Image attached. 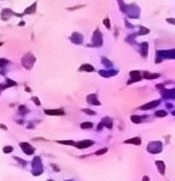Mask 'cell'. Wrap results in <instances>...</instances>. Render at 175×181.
<instances>
[{
  "label": "cell",
  "instance_id": "obj_19",
  "mask_svg": "<svg viewBox=\"0 0 175 181\" xmlns=\"http://www.w3.org/2000/svg\"><path fill=\"white\" fill-rule=\"evenodd\" d=\"M143 75H144V78L146 79H155L160 76L158 73H149V72H143Z\"/></svg>",
  "mask_w": 175,
  "mask_h": 181
},
{
  "label": "cell",
  "instance_id": "obj_26",
  "mask_svg": "<svg viewBox=\"0 0 175 181\" xmlns=\"http://www.w3.org/2000/svg\"><path fill=\"white\" fill-rule=\"evenodd\" d=\"M58 143H60V144H65V145H76V143L72 141V140H60V141H58Z\"/></svg>",
  "mask_w": 175,
  "mask_h": 181
},
{
  "label": "cell",
  "instance_id": "obj_36",
  "mask_svg": "<svg viewBox=\"0 0 175 181\" xmlns=\"http://www.w3.org/2000/svg\"><path fill=\"white\" fill-rule=\"evenodd\" d=\"M143 181H149V177H148V176H144V177H143Z\"/></svg>",
  "mask_w": 175,
  "mask_h": 181
},
{
  "label": "cell",
  "instance_id": "obj_28",
  "mask_svg": "<svg viewBox=\"0 0 175 181\" xmlns=\"http://www.w3.org/2000/svg\"><path fill=\"white\" fill-rule=\"evenodd\" d=\"M103 24L106 25V28H107V29H110V28H112V26H110V22H109V18H104Z\"/></svg>",
  "mask_w": 175,
  "mask_h": 181
},
{
  "label": "cell",
  "instance_id": "obj_35",
  "mask_svg": "<svg viewBox=\"0 0 175 181\" xmlns=\"http://www.w3.org/2000/svg\"><path fill=\"white\" fill-rule=\"evenodd\" d=\"M125 24H126V25H127V26H128V28H132V25H131V24H130V23H128V22H127V19H126V21H125Z\"/></svg>",
  "mask_w": 175,
  "mask_h": 181
},
{
  "label": "cell",
  "instance_id": "obj_17",
  "mask_svg": "<svg viewBox=\"0 0 175 181\" xmlns=\"http://www.w3.org/2000/svg\"><path fill=\"white\" fill-rule=\"evenodd\" d=\"M118 73V71H100V75L101 76H103V77H110V76H113V75H116Z\"/></svg>",
  "mask_w": 175,
  "mask_h": 181
},
{
  "label": "cell",
  "instance_id": "obj_8",
  "mask_svg": "<svg viewBox=\"0 0 175 181\" xmlns=\"http://www.w3.org/2000/svg\"><path fill=\"white\" fill-rule=\"evenodd\" d=\"M161 103V101L160 100H156V101H152V102H149V103H146L145 106H142L140 107V109L142 110H146V109H151V108H153V107H156V106H158Z\"/></svg>",
  "mask_w": 175,
  "mask_h": 181
},
{
  "label": "cell",
  "instance_id": "obj_16",
  "mask_svg": "<svg viewBox=\"0 0 175 181\" xmlns=\"http://www.w3.org/2000/svg\"><path fill=\"white\" fill-rule=\"evenodd\" d=\"M36 6H37V4L36 3H34L31 6H29L25 11H24V13L23 14H30V13H34V12H36Z\"/></svg>",
  "mask_w": 175,
  "mask_h": 181
},
{
  "label": "cell",
  "instance_id": "obj_39",
  "mask_svg": "<svg viewBox=\"0 0 175 181\" xmlns=\"http://www.w3.org/2000/svg\"><path fill=\"white\" fill-rule=\"evenodd\" d=\"M173 114H174V115H175V112H173Z\"/></svg>",
  "mask_w": 175,
  "mask_h": 181
},
{
  "label": "cell",
  "instance_id": "obj_1",
  "mask_svg": "<svg viewBox=\"0 0 175 181\" xmlns=\"http://www.w3.org/2000/svg\"><path fill=\"white\" fill-rule=\"evenodd\" d=\"M126 13L128 14L130 18H134V19H137V18L139 17L140 10H139V7L135 5V4H131V5H127Z\"/></svg>",
  "mask_w": 175,
  "mask_h": 181
},
{
  "label": "cell",
  "instance_id": "obj_24",
  "mask_svg": "<svg viewBox=\"0 0 175 181\" xmlns=\"http://www.w3.org/2000/svg\"><path fill=\"white\" fill-rule=\"evenodd\" d=\"M118 1H119L120 10H121L122 12H126V10H127V5H125V4H124V0H118Z\"/></svg>",
  "mask_w": 175,
  "mask_h": 181
},
{
  "label": "cell",
  "instance_id": "obj_33",
  "mask_svg": "<svg viewBox=\"0 0 175 181\" xmlns=\"http://www.w3.org/2000/svg\"><path fill=\"white\" fill-rule=\"evenodd\" d=\"M31 100H32V102L36 103V106H41V102H40V100H38L37 97H32Z\"/></svg>",
  "mask_w": 175,
  "mask_h": 181
},
{
  "label": "cell",
  "instance_id": "obj_23",
  "mask_svg": "<svg viewBox=\"0 0 175 181\" xmlns=\"http://www.w3.org/2000/svg\"><path fill=\"white\" fill-rule=\"evenodd\" d=\"M149 31H150V30H149L148 28H145V26H140L138 34H139V35H146V34H149Z\"/></svg>",
  "mask_w": 175,
  "mask_h": 181
},
{
  "label": "cell",
  "instance_id": "obj_38",
  "mask_svg": "<svg viewBox=\"0 0 175 181\" xmlns=\"http://www.w3.org/2000/svg\"><path fill=\"white\" fill-rule=\"evenodd\" d=\"M4 44V42H0V46H3Z\"/></svg>",
  "mask_w": 175,
  "mask_h": 181
},
{
  "label": "cell",
  "instance_id": "obj_41",
  "mask_svg": "<svg viewBox=\"0 0 175 181\" xmlns=\"http://www.w3.org/2000/svg\"><path fill=\"white\" fill-rule=\"evenodd\" d=\"M67 181H72V180H67Z\"/></svg>",
  "mask_w": 175,
  "mask_h": 181
},
{
  "label": "cell",
  "instance_id": "obj_2",
  "mask_svg": "<svg viewBox=\"0 0 175 181\" xmlns=\"http://www.w3.org/2000/svg\"><path fill=\"white\" fill-rule=\"evenodd\" d=\"M35 61H36V58L32 55L31 53L25 54V55L23 57V59H22V64H23V66H24L25 68H28V70H30V68L32 67V65H34Z\"/></svg>",
  "mask_w": 175,
  "mask_h": 181
},
{
  "label": "cell",
  "instance_id": "obj_14",
  "mask_svg": "<svg viewBox=\"0 0 175 181\" xmlns=\"http://www.w3.org/2000/svg\"><path fill=\"white\" fill-rule=\"evenodd\" d=\"M148 42H143L142 44H140V53H142V55H143V58H146V55H148Z\"/></svg>",
  "mask_w": 175,
  "mask_h": 181
},
{
  "label": "cell",
  "instance_id": "obj_5",
  "mask_svg": "<svg viewBox=\"0 0 175 181\" xmlns=\"http://www.w3.org/2000/svg\"><path fill=\"white\" fill-rule=\"evenodd\" d=\"M70 40H71L73 43H76V44H82L83 41H84V37H83V35L79 34V32H73V34L71 35Z\"/></svg>",
  "mask_w": 175,
  "mask_h": 181
},
{
  "label": "cell",
  "instance_id": "obj_11",
  "mask_svg": "<svg viewBox=\"0 0 175 181\" xmlns=\"http://www.w3.org/2000/svg\"><path fill=\"white\" fill-rule=\"evenodd\" d=\"M13 14H16V13L13 11H11L10 9H4L3 12H1V19L3 21H7L10 18V16H13Z\"/></svg>",
  "mask_w": 175,
  "mask_h": 181
},
{
  "label": "cell",
  "instance_id": "obj_12",
  "mask_svg": "<svg viewBox=\"0 0 175 181\" xmlns=\"http://www.w3.org/2000/svg\"><path fill=\"white\" fill-rule=\"evenodd\" d=\"M45 113L48 115H64L65 110H63V109H47V110H45Z\"/></svg>",
  "mask_w": 175,
  "mask_h": 181
},
{
  "label": "cell",
  "instance_id": "obj_21",
  "mask_svg": "<svg viewBox=\"0 0 175 181\" xmlns=\"http://www.w3.org/2000/svg\"><path fill=\"white\" fill-rule=\"evenodd\" d=\"M81 127H82V128H84V130L92 128V127H94V124H92V122H90V121H86V122H83V124L81 125Z\"/></svg>",
  "mask_w": 175,
  "mask_h": 181
},
{
  "label": "cell",
  "instance_id": "obj_22",
  "mask_svg": "<svg viewBox=\"0 0 175 181\" xmlns=\"http://www.w3.org/2000/svg\"><path fill=\"white\" fill-rule=\"evenodd\" d=\"M101 61H102V62H103V64H104V65H106V66L108 67V68H110V67L113 66V64H112V62H110V61H109V60H108L107 58H104V57H102Z\"/></svg>",
  "mask_w": 175,
  "mask_h": 181
},
{
  "label": "cell",
  "instance_id": "obj_18",
  "mask_svg": "<svg viewBox=\"0 0 175 181\" xmlns=\"http://www.w3.org/2000/svg\"><path fill=\"white\" fill-rule=\"evenodd\" d=\"M156 166H157L160 173H161L162 175H164V169H166V167H164V163H163V162H162V161H156Z\"/></svg>",
  "mask_w": 175,
  "mask_h": 181
},
{
  "label": "cell",
  "instance_id": "obj_29",
  "mask_svg": "<svg viewBox=\"0 0 175 181\" xmlns=\"http://www.w3.org/2000/svg\"><path fill=\"white\" fill-rule=\"evenodd\" d=\"M82 110H83L84 113H86L88 115H95V114H96L94 110H90V109H82Z\"/></svg>",
  "mask_w": 175,
  "mask_h": 181
},
{
  "label": "cell",
  "instance_id": "obj_10",
  "mask_svg": "<svg viewBox=\"0 0 175 181\" xmlns=\"http://www.w3.org/2000/svg\"><path fill=\"white\" fill-rule=\"evenodd\" d=\"M86 101H88V103H90V104L100 106V101L97 100V95H96V94H91V95H89V96L86 97Z\"/></svg>",
  "mask_w": 175,
  "mask_h": 181
},
{
  "label": "cell",
  "instance_id": "obj_13",
  "mask_svg": "<svg viewBox=\"0 0 175 181\" xmlns=\"http://www.w3.org/2000/svg\"><path fill=\"white\" fill-rule=\"evenodd\" d=\"M125 144H133V145H140L142 144V139L139 137H135V138H132V139H127L125 140Z\"/></svg>",
  "mask_w": 175,
  "mask_h": 181
},
{
  "label": "cell",
  "instance_id": "obj_40",
  "mask_svg": "<svg viewBox=\"0 0 175 181\" xmlns=\"http://www.w3.org/2000/svg\"><path fill=\"white\" fill-rule=\"evenodd\" d=\"M48 181H53V180H48Z\"/></svg>",
  "mask_w": 175,
  "mask_h": 181
},
{
  "label": "cell",
  "instance_id": "obj_32",
  "mask_svg": "<svg viewBox=\"0 0 175 181\" xmlns=\"http://www.w3.org/2000/svg\"><path fill=\"white\" fill-rule=\"evenodd\" d=\"M107 150H108L107 148L101 149V150H99V151H96V155H102V154H106V151H107Z\"/></svg>",
  "mask_w": 175,
  "mask_h": 181
},
{
  "label": "cell",
  "instance_id": "obj_20",
  "mask_svg": "<svg viewBox=\"0 0 175 181\" xmlns=\"http://www.w3.org/2000/svg\"><path fill=\"white\" fill-rule=\"evenodd\" d=\"M163 96L164 97H175V89L173 90H163Z\"/></svg>",
  "mask_w": 175,
  "mask_h": 181
},
{
  "label": "cell",
  "instance_id": "obj_31",
  "mask_svg": "<svg viewBox=\"0 0 175 181\" xmlns=\"http://www.w3.org/2000/svg\"><path fill=\"white\" fill-rule=\"evenodd\" d=\"M12 150H13L12 146H5V148H4V152H5V154H9V152H11Z\"/></svg>",
  "mask_w": 175,
  "mask_h": 181
},
{
  "label": "cell",
  "instance_id": "obj_3",
  "mask_svg": "<svg viewBox=\"0 0 175 181\" xmlns=\"http://www.w3.org/2000/svg\"><path fill=\"white\" fill-rule=\"evenodd\" d=\"M103 43V40H102V34L100 31V29H96L94 35H92V46L95 47H99V46H102Z\"/></svg>",
  "mask_w": 175,
  "mask_h": 181
},
{
  "label": "cell",
  "instance_id": "obj_4",
  "mask_svg": "<svg viewBox=\"0 0 175 181\" xmlns=\"http://www.w3.org/2000/svg\"><path fill=\"white\" fill-rule=\"evenodd\" d=\"M162 150V144L161 141H152L148 145V151L151 154H158Z\"/></svg>",
  "mask_w": 175,
  "mask_h": 181
},
{
  "label": "cell",
  "instance_id": "obj_25",
  "mask_svg": "<svg viewBox=\"0 0 175 181\" xmlns=\"http://www.w3.org/2000/svg\"><path fill=\"white\" fill-rule=\"evenodd\" d=\"M131 120H132L134 124H139V122H142V118H140V116H137V115H132V116H131Z\"/></svg>",
  "mask_w": 175,
  "mask_h": 181
},
{
  "label": "cell",
  "instance_id": "obj_15",
  "mask_svg": "<svg viewBox=\"0 0 175 181\" xmlns=\"http://www.w3.org/2000/svg\"><path fill=\"white\" fill-rule=\"evenodd\" d=\"M79 70H81V71H86V72H92V71H95L94 66L90 65V64H83L82 67H81Z\"/></svg>",
  "mask_w": 175,
  "mask_h": 181
},
{
  "label": "cell",
  "instance_id": "obj_30",
  "mask_svg": "<svg viewBox=\"0 0 175 181\" xmlns=\"http://www.w3.org/2000/svg\"><path fill=\"white\" fill-rule=\"evenodd\" d=\"M6 64H9V61H7L6 59H0V67L6 66Z\"/></svg>",
  "mask_w": 175,
  "mask_h": 181
},
{
  "label": "cell",
  "instance_id": "obj_34",
  "mask_svg": "<svg viewBox=\"0 0 175 181\" xmlns=\"http://www.w3.org/2000/svg\"><path fill=\"white\" fill-rule=\"evenodd\" d=\"M167 22L171 23V24H175V19H173V18H167Z\"/></svg>",
  "mask_w": 175,
  "mask_h": 181
},
{
  "label": "cell",
  "instance_id": "obj_9",
  "mask_svg": "<svg viewBox=\"0 0 175 181\" xmlns=\"http://www.w3.org/2000/svg\"><path fill=\"white\" fill-rule=\"evenodd\" d=\"M21 148L23 151H25L28 155H32L34 154V148L28 143H21Z\"/></svg>",
  "mask_w": 175,
  "mask_h": 181
},
{
  "label": "cell",
  "instance_id": "obj_7",
  "mask_svg": "<svg viewBox=\"0 0 175 181\" xmlns=\"http://www.w3.org/2000/svg\"><path fill=\"white\" fill-rule=\"evenodd\" d=\"M130 76L132 77V79L128 80V84L134 83V82H137V80H140V79H142V76H140V72H139V71H132L131 73H130Z\"/></svg>",
  "mask_w": 175,
  "mask_h": 181
},
{
  "label": "cell",
  "instance_id": "obj_6",
  "mask_svg": "<svg viewBox=\"0 0 175 181\" xmlns=\"http://www.w3.org/2000/svg\"><path fill=\"white\" fill-rule=\"evenodd\" d=\"M91 145H94V141L92 140H82V141L76 143V146L79 148V149H86V148H89Z\"/></svg>",
  "mask_w": 175,
  "mask_h": 181
},
{
  "label": "cell",
  "instance_id": "obj_27",
  "mask_svg": "<svg viewBox=\"0 0 175 181\" xmlns=\"http://www.w3.org/2000/svg\"><path fill=\"white\" fill-rule=\"evenodd\" d=\"M155 114H156V116H158V118H160V116L163 118V116L167 115V112H166V110H158V112H156Z\"/></svg>",
  "mask_w": 175,
  "mask_h": 181
},
{
  "label": "cell",
  "instance_id": "obj_37",
  "mask_svg": "<svg viewBox=\"0 0 175 181\" xmlns=\"http://www.w3.org/2000/svg\"><path fill=\"white\" fill-rule=\"evenodd\" d=\"M0 128H3V130H7V127H5V126H3V125H0Z\"/></svg>",
  "mask_w": 175,
  "mask_h": 181
}]
</instances>
